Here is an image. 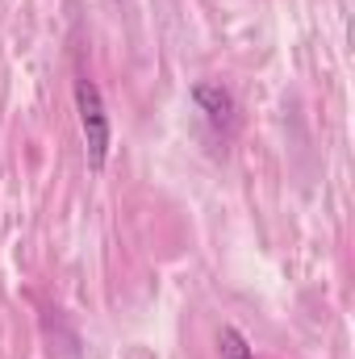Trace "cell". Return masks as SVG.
Masks as SVG:
<instances>
[{
    "label": "cell",
    "instance_id": "cell-3",
    "mask_svg": "<svg viewBox=\"0 0 355 359\" xmlns=\"http://www.w3.org/2000/svg\"><path fill=\"white\" fill-rule=\"evenodd\" d=\"M217 355L222 359H255V351H251V343H247V334L239 326H222L217 330Z\"/></svg>",
    "mask_w": 355,
    "mask_h": 359
},
{
    "label": "cell",
    "instance_id": "cell-2",
    "mask_svg": "<svg viewBox=\"0 0 355 359\" xmlns=\"http://www.w3.org/2000/svg\"><path fill=\"white\" fill-rule=\"evenodd\" d=\"M188 96H192L201 121H205L217 138H230V134L239 130V100H234V92L226 88V84H217V80H196Z\"/></svg>",
    "mask_w": 355,
    "mask_h": 359
},
{
    "label": "cell",
    "instance_id": "cell-1",
    "mask_svg": "<svg viewBox=\"0 0 355 359\" xmlns=\"http://www.w3.org/2000/svg\"><path fill=\"white\" fill-rule=\"evenodd\" d=\"M76 113H80V134H84V159L92 172H105L109 147H113V121H109L100 88L84 72H76Z\"/></svg>",
    "mask_w": 355,
    "mask_h": 359
}]
</instances>
